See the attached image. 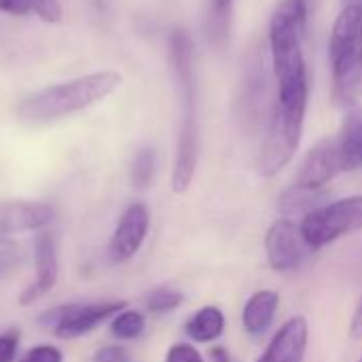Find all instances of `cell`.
<instances>
[{
  "instance_id": "obj_26",
  "label": "cell",
  "mask_w": 362,
  "mask_h": 362,
  "mask_svg": "<svg viewBox=\"0 0 362 362\" xmlns=\"http://www.w3.org/2000/svg\"><path fill=\"white\" fill-rule=\"evenodd\" d=\"M0 11L6 15H15V17H25L34 13L30 0H0Z\"/></svg>"
},
{
  "instance_id": "obj_5",
  "label": "cell",
  "mask_w": 362,
  "mask_h": 362,
  "mask_svg": "<svg viewBox=\"0 0 362 362\" xmlns=\"http://www.w3.org/2000/svg\"><path fill=\"white\" fill-rule=\"evenodd\" d=\"M308 25V0H282L269 23L272 64L278 87L308 81L303 38Z\"/></svg>"
},
{
  "instance_id": "obj_24",
  "label": "cell",
  "mask_w": 362,
  "mask_h": 362,
  "mask_svg": "<svg viewBox=\"0 0 362 362\" xmlns=\"http://www.w3.org/2000/svg\"><path fill=\"white\" fill-rule=\"evenodd\" d=\"M165 362H204V358L191 344H174L168 350Z\"/></svg>"
},
{
  "instance_id": "obj_14",
  "label": "cell",
  "mask_w": 362,
  "mask_h": 362,
  "mask_svg": "<svg viewBox=\"0 0 362 362\" xmlns=\"http://www.w3.org/2000/svg\"><path fill=\"white\" fill-rule=\"evenodd\" d=\"M278 305H280V295L276 291L265 288V291L255 293L246 301L244 312H242L244 331L250 335H263L272 327L276 312H278Z\"/></svg>"
},
{
  "instance_id": "obj_11",
  "label": "cell",
  "mask_w": 362,
  "mask_h": 362,
  "mask_svg": "<svg viewBox=\"0 0 362 362\" xmlns=\"http://www.w3.org/2000/svg\"><path fill=\"white\" fill-rule=\"evenodd\" d=\"M339 172H344L337 140H322L318 142L303 159L297 172L295 185L308 189H325Z\"/></svg>"
},
{
  "instance_id": "obj_30",
  "label": "cell",
  "mask_w": 362,
  "mask_h": 362,
  "mask_svg": "<svg viewBox=\"0 0 362 362\" xmlns=\"http://www.w3.org/2000/svg\"><path fill=\"white\" fill-rule=\"evenodd\" d=\"M210 358H212V362H233L231 354H229L225 348H221V346L212 348V352H210Z\"/></svg>"
},
{
  "instance_id": "obj_6",
  "label": "cell",
  "mask_w": 362,
  "mask_h": 362,
  "mask_svg": "<svg viewBox=\"0 0 362 362\" xmlns=\"http://www.w3.org/2000/svg\"><path fill=\"white\" fill-rule=\"evenodd\" d=\"M301 235L310 250L325 248L344 235L362 229V195L346 197L333 204H325L318 210L303 216Z\"/></svg>"
},
{
  "instance_id": "obj_18",
  "label": "cell",
  "mask_w": 362,
  "mask_h": 362,
  "mask_svg": "<svg viewBox=\"0 0 362 362\" xmlns=\"http://www.w3.org/2000/svg\"><path fill=\"white\" fill-rule=\"evenodd\" d=\"M325 197H327L325 189H308V187L293 185L280 195L278 208L282 214H310L322 206Z\"/></svg>"
},
{
  "instance_id": "obj_3",
  "label": "cell",
  "mask_w": 362,
  "mask_h": 362,
  "mask_svg": "<svg viewBox=\"0 0 362 362\" xmlns=\"http://www.w3.org/2000/svg\"><path fill=\"white\" fill-rule=\"evenodd\" d=\"M310 98V81H301L288 87H278V98L272 108L265 140L261 148L259 170L265 178L282 172L295 157L305 123Z\"/></svg>"
},
{
  "instance_id": "obj_17",
  "label": "cell",
  "mask_w": 362,
  "mask_h": 362,
  "mask_svg": "<svg viewBox=\"0 0 362 362\" xmlns=\"http://www.w3.org/2000/svg\"><path fill=\"white\" fill-rule=\"evenodd\" d=\"M233 2L235 0H208V13H206V32L208 40L214 49H225L229 42V30H231V15H233Z\"/></svg>"
},
{
  "instance_id": "obj_29",
  "label": "cell",
  "mask_w": 362,
  "mask_h": 362,
  "mask_svg": "<svg viewBox=\"0 0 362 362\" xmlns=\"http://www.w3.org/2000/svg\"><path fill=\"white\" fill-rule=\"evenodd\" d=\"M350 335L354 339H361L362 337V297L354 310V316H352V322H350Z\"/></svg>"
},
{
  "instance_id": "obj_20",
  "label": "cell",
  "mask_w": 362,
  "mask_h": 362,
  "mask_svg": "<svg viewBox=\"0 0 362 362\" xmlns=\"http://www.w3.org/2000/svg\"><path fill=\"white\" fill-rule=\"evenodd\" d=\"M157 172V157L153 148H140L132 161V182L138 189H146Z\"/></svg>"
},
{
  "instance_id": "obj_25",
  "label": "cell",
  "mask_w": 362,
  "mask_h": 362,
  "mask_svg": "<svg viewBox=\"0 0 362 362\" xmlns=\"http://www.w3.org/2000/svg\"><path fill=\"white\" fill-rule=\"evenodd\" d=\"M19 346V333L17 331H6L0 335V362H15Z\"/></svg>"
},
{
  "instance_id": "obj_23",
  "label": "cell",
  "mask_w": 362,
  "mask_h": 362,
  "mask_svg": "<svg viewBox=\"0 0 362 362\" xmlns=\"http://www.w3.org/2000/svg\"><path fill=\"white\" fill-rule=\"evenodd\" d=\"M19 362H64V354L53 346H36L28 350Z\"/></svg>"
},
{
  "instance_id": "obj_15",
  "label": "cell",
  "mask_w": 362,
  "mask_h": 362,
  "mask_svg": "<svg viewBox=\"0 0 362 362\" xmlns=\"http://www.w3.org/2000/svg\"><path fill=\"white\" fill-rule=\"evenodd\" d=\"M344 172L362 168V110H352L346 117L341 134L335 138Z\"/></svg>"
},
{
  "instance_id": "obj_4",
  "label": "cell",
  "mask_w": 362,
  "mask_h": 362,
  "mask_svg": "<svg viewBox=\"0 0 362 362\" xmlns=\"http://www.w3.org/2000/svg\"><path fill=\"white\" fill-rule=\"evenodd\" d=\"M329 57L333 70V98L344 108H354L362 98V4H346L337 15Z\"/></svg>"
},
{
  "instance_id": "obj_19",
  "label": "cell",
  "mask_w": 362,
  "mask_h": 362,
  "mask_svg": "<svg viewBox=\"0 0 362 362\" xmlns=\"http://www.w3.org/2000/svg\"><path fill=\"white\" fill-rule=\"evenodd\" d=\"M144 327H146V320L140 312L136 310H123L121 314L115 316L112 325H110V331L117 339H123V341H132V339H138L142 333H144Z\"/></svg>"
},
{
  "instance_id": "obj_13",
  "label": "cell",
  "mask_w": 362,
  "mask_h": 362,
  "mask_svg": "<svg viewBox=\"0 0 362 362\" xmlns=\"http://www.w3.org/2000/svg\"><path fill=\"white\" fill-rule=\"evenodd\" d=\"M310 341V327L303 316L286 320L257 362H303Z\"/></svg>"
},
{
  "instance_id": "obj_31",
  "label": "cell",
  "mask_w": 362,
  "mask_h": 362,
  "mask_svg": "<svg viewBox=\"0 0 362 362\" xmlns=\"http://www.w3.org/2000/svg\"><path fill=\"white\" fill-rule=\"evenodd\" d=\"M4 272H6V269H4V267H0V276H2V274H4Z\"/></svg>"
},
{
  "instance_id": "obj_8",
  "label": "cell",
  "mask_w": 362,
  "mask_h": 362,
  "mask_svg": "<svg viewBox=\"0 0 362 362\" xmlns=\"http://www.w3.org/2000/svg\"><path fill=\"white\" fill-rule=\"evenodd\" d=\"M310 246L301 235V227L291 218H278L265 235V255L274 272H288L303 263Z\"/></svg>"
},
{
  "instance_id": "obj_1",
  "label": "cell",
  "mask_w": 362,
  "mask_h": 362,
  "mask_svg": "<svg viewBox=\"0 0 362 362\" xmlns=\"http://www.w3.org/2000/svg\"><path fill=\"white\" fill-rule=\"evenodd\" d=\"M121 81L123 76L119 72L100 70L64 83H55L23 98L17 104L15 115L21 123L28 125L53 123L102 102L104 98L119 89Z\"/></svg>"
},
{
  "instance_id": "obj_2",
  "label": "cell",
  "mask_w": 362,
  "mask_h": 362,
  "mask_svg": "<svg viewBox=\"0 0 362 362\" xmlns=\"http://www.w3.org/2000/svg\"><path fill=\"white\" fill-rule=\"evenodd\" d=\"M170 59L180 89L182 117L178 132V146L172 172V189L174 193H185L197 170V108H195V76H193V45L187 32L176 30L170 36Z\"/></svg>"
},
{
  "instance_id": "obj_7",
  "label": "cell",
  "mask_w": 362,
  "mask_h": 362,
  "mask_svg": "<svg viewBox=\"0 0 362 362\" xmlns=\"http://www.w3.org/2000/svg\"><path fill=\"white\" fill-rule=\"evenodd\" d=\"M127 310L125 301H100V303H68L40 316V322L51 327L59 339H76L91 333L104 320Z\"/></svg>"
},
{
  "instance_id": "obj_21",
  "label": "cell",
  "mask_w": 362,
  "mask_h": 362,
  "mask_svg": "<svg viewBox=\"0 0 362 362\" xmlns=\"http://www.w3.org/2000/svg\"><path fill=\"white\" fill-rule=\"evenodd\" d=\"M185 301L182 293L180 291H174L170 286H159V288H153L148 295H146V310L153 312V314H165V312H172L176 308H180Z\"/></svg>"
},
{
  "instance_id": "obj_9",
  "label": "cell",
  "mask_w": 362,
  "mask_h": 362,
  "mask_svg": "<svg viewBox=\"0 0 362 362\" xmlns=\"http://www.w3.org/2000/svg\"><path fill=\"white\" fill-rule=\"evenodd\" d=\"M34 282L21 293L19 303L32 305L34 301L49 295L59 280V244L53 229H42L34 240Z\"/></svg>"
},
{
  "instance_id": "obj_12",
  "label": "cell",
  "mask_w": 362,
  "mask_h": 362,
  "mask_svg": "<svg viewBox=\"0 0 362 362\" xmlns=\"http://www.w3.org/2000/svg\"><path fill=\"white\" fill-rule=\"evenodd\" d=\"M53 208L42 202H0V238L45 229L53 223Z\"/></svg>"
},
{
  "instance_id": "obj_10",
  "label": "cell",
  "mask_w": 362,
  "mask_h": 362,
  "mask_svg": "<svg viewBox=\"0 0 362 362\" xmlns=\"http://www.w3.org/2000/svg\"><path fill=\"white\" fill-rule=\"evenodd\" d=\"M148 227H151L148 208L140 202L127 206L108 240V259L112 263L129 261L142 248L148 235Z\"/></svg>"
},
{
  "instance_id": "obj_28",
  "label": "cell",
  "mask_w": 362,
  "mask_h": 362,
  "mask_svg": "<svg viewBox=\"0 0 362 362\" xmlns=\"http://www.w3.org/2000/svg\"><path fill=\"white\" fill-rule=\"evenodd\" d=\"M17 257V246L8 238H0V267L8 269L15 263Z\"/></svg>"
},
{
  "instance_id": "obj_32",
  "label": "cell",
  "mask_w": 362,
  "mask_h": 362,
  "mask_svg": "<svg viewBox=\"0 0 362 362\" xmlns=\"http://www.w3.org/2000/svg\"><path fill=\"white\" fill-rule=\"evenodd\" d=\"M358 362H362V358H361V361H358Z\"/></svg>"
},
{
  "instance_id": "obj_16",
  "label": "cell",
  "mask_w": 362,
  "mask_h": 362,
  "mask_svg": "<svg viewBox=\"0 0 362 362\" xmlns=\"http://www.w3.org/2000/svg\"><path fill=\"white\" fill-rule=\"evenodd\" d=\"M185 331L197 344L216 341L225 333V314L216 305H206L187 320Z\"/></svg>"
},
{
  "instance_id": "obj_27",
  "label": "cell",
  "mask_w": 362,
  "mask_h": 362,
  "mask_svg": "<svg viewBox=\"0 0 362 362\" xmlns=\"http://www.w3.org/2000/svg\"><path fill=\"white\" fill-rule=\"evenodd\" d=\"M93 362H129V358L121 346H108V348H102L100 352H95Z\"/></svg>"
},
{
  "instance_id": "obj_22",
  "label": "cell",
  "mask_w": 362,
  "mask_h": 362,
  "mask_svg": "<svg viewBox=\"0 0 362 362\" xmlns=\"http://www.w3.org/2000/svg\"><path fill=\"white\" fill-rule=\"evenodd\" d=\"M32 11L47 23L62 21V4L57 0H30Z\"/></svg>"
}]
</instances>
